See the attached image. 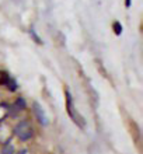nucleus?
I'll list each match as a JSON object with an SVG mask.
<instances>
[{
  "label": "nucleus",
  "mask_w": 143,
  "mask_h": 154,
  "mask_svg": "<svg viewBox=\"0 0 143 154\" xmlns=\"http://www.w3.org/2000/svg\"><path fill=\"white\" fill-rule=\"evenodd\" d=\"M33 133H34V129H33V125L30 123L28 121H20L14 126V134L17 137L25 142L28 139L33 137Z\"/></svg>",
  "instance_id": "f257e3e1"
},
{
  "label": "nucleus",
  "mask_w": 143,
  "mask_h": 154,
  "mask_svg": "<svg viewBox=\"0 0 143 154\" xmlns=\"http://www.w3.org/2000/svg\"><path fill=\"white\" fill-rule=\"evenodd\" d=\"M66 106H67V112H69V115L72 118H73V121L76 122V123H79L80 126H84V122H83V118L80 116V115L76 112L74 114V109H73V101H72V95H70V93H66Z\"/></svg>",
  "instance_id": "f03ea898"
},
{
  "label": "nucleus",
  "mask_w": 143,
  "mask_h": 154,
  "mask_svg": "<svg viewBox=\"0 0 143 154\" xmlns=\"http://www.w3.org/2000/svg\"><path fill=\"white\" fill-rule=\"evenodd\" d=\"M34 111H35V114H37L39 123H42V125H48V118H46L45 112L42 111V108H39L38 104H34Z\"/></svg>",
  "instance_id": "7ed1b4c3"
},
{
  "label": "nucleus",
  "mask_w": 143,
  "mask_h": 154,
  "mask_svg": "<svg viewBox=\"0 0 143 154\" xmlns=\"http://www.w3.org/2000/svg\"><path fill=\"white\" fill-rule=\"evenodd\" d=\"M8 112H10V108L6 104H0V122H3L7 118Z\"/></svg>",
  "instance_id": "20e7f679"
},
{
  "label": "nucleus",
  "mask_w": 143,
  "mask_h": 154,
  "mask_svg": "<svg viewBox=\"0 0 143 154\" xmlns=\"http://www.w3.org/2000/svg\"><path fill=\"white\" fill-rule=\"evenodd\" d=\"M10 81V76L6 72H0V85H7Z\"/></svg>",
  "instance_id": "39448f33"
},
{
  "label": "nucleus",
  "mask_w": 143,
  "mask_h": 154,
  "mask_svg": "<svg viewBox=\"0 0 143 154\" xmlns=\"http://www.w3.org/2000/svg\"><path fill=\"white\" fill-rule=\"evenodd\" d=\"M13 153H14V147H13V144L10 142H7L6 144H4L2 154H13Z\"/></svg>",
  "instance_id": "423d86ee"
},
{
  "label": "nucleus",
  "mask_w": 143,
  "mask_h": 154,
  "mask_svg": "<svg viewBox=\"0 0 143 154\" xmlns=\"http://www.w3.org/2000/svg\"><path fill=\"white\" fill-rule=\"evenodd\" d=\"M114 31L117 35H121V32H122V25L119 24L118 21H115L114 23Z\"/></svg>",
  "instance_id": "0eeeda50"
},
{
  "label": "nucleus",
  "mask_w": 143,
  "mask_h": 154,
  "mask_svg": "<svg viewBox=\"0 0 143 154\" xmlns=\"http://www.w3.org/2000/svg\"><path fill=\"white\" fill-rule=\"evenodd\" d=\"M16 106H21V109H24V108H25L24 100H17V101H16Z\"/></svg>",
  "instance_id": "6e6552de"
},
{
  "label": "nucleus",
  "mask_w": 143,
  "mask_h": 154,
  "mask_svg": "<svg viewBox=\"0 0 143 154\" xmlns=\"http://www.w3.org/2000/svg\"><path fill=\"white\" fill-rule=\"evenodd\" d=\"M18 154H33V153H31L30 150H27V149H24V150H21Z\"/></svg>",
  "instance_id": "1a4fd4ad"
},
{
  "label": "nucleus",
  "mask_w": 143,
  "mask_h": 154,
  "mask_svg": "<svg viewBox=\"0 0 143 154\" xmlns=\"http://www.w3.org/2000/svg\"><path fill=\"white\" fill-rule=\"evenodd\" d=\"M125 4H126V7H129L131 6V0H125Z\"/></svg>",
  "instance_id": "9d476101"
}]
</instances>
